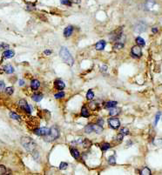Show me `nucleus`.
Segmentation results:
<instances>
[{"label": "nucleus", "mask_w": 162, "mask_h": 175, "mask_svg": "<svg viewBox=\"0 0 162 175\" xmlns=\"http://www.w3.org/2000/svg\"><path fill=\"white\" fill-rule=\"evenodd\" d=\"M59 56L63 60L66 62V64H68L69 66H73L74 63V59L73 56L70 53L69 50L66 47H62L60 51H59Z\"/></svg>", "instance_id": "obj_1"}, {"label": "nucleus", "mask_w": 162, "mask_h": 175, "mask_svg": "<svg viewBox=\"0 0 162 175\" xmlns=\"http://www.w3.org/2000/svg\"><path fill=\"white\" fill-rule=\"evenodd\" d=\"M21 144L24 146V148H25L30 152H33L37 147V145L34 140H32L31 138H28V137H23L21 139Z\"/></svg>", "instance_id": "obj_2"}, {"label": "nucleus", "mask_w": 162, "mask_h": 175, "mask_svg": "<svg viewBox=\"0 0 162 175\" xmlns=\"http://www.w3.org/2000/svg\"><path fill=\"white\" fill-rule=\"evenodd\" d=\"M59 137V131L57 127H51L50 129V133L46 136H44V140L51 142L53 140H55Z\"/></svg>", "instance_id": "obj_3"}, {"label": "nucleus", "mask_w": 162, "mask_h": 175, "mask_svg": "<svg viewBox=\"0 0 162 175\" xmlns=\"http://www.w3.org/2000/svg\"><path fill=\"white\" fill-rule=\"evenodd\" d=\"M125 40H126V37L123 36V34H122L121 36L116 40V43H115V44H114V46H113L114 49L120 50V49L123 48L124 46H125Z\"/></svg>", "instance_id": "obj_4"}, {"label": "nucleus", "mask_w": 162, "mask_h": 175, "mask_svg": "<svg viewBox=\"0 0 162 175\" xmlns=\"http://www.w3.org/2000/svg\"><path fill=\"white\" fill-rule=\"evenodd\" d=\"M34 133L38 136H46L50 133V128L48 127H41V128H38L34 131Z\"/></svg>", "instance_id": "obj_5"}, {"label": "nucleus", "mask_w": 162, "mask_h": 175, "mask_svg": "<svg viewBox=\"0 0 162 175\" xmlns=\"http://www.w3.org/2000/svg\"><path fill=\"white\" fill-rule=\"evenodd\" d=\"M122 31H123L122 27H119V29L115 30V31H113V32H112V33L110 34V38H111L113 41H116L117 39H118L119 37L122 35Z\"/></svg>", "instance_id": "obj_6"}, {"label": "nucleus", "mask_w": 162, "mask_h": 175, "mask_svg": "<svg viewBox=\"0 0 162 175\" xmlns=\"http://www.w3.org/2000/svg\"><path fill=\"white\" fill-rule=\"evenodd\" d=\"M108 124L113 129H118L120 126V122L117 118H112L108 119Z\"/></svg>", "instance_id": "obj_7"}, {"label": "nucleus", "mask_w": 162, "mask_h": 175, "mask_svg": "<svg viewBox=\"0 0 162 175\" xmlns=\"http://www.w3.org/2000/svg\"><path fill=\"white\" fill-rule=\"evenodd\" d=\"M18 105H19V106H20L24 112H28V113H31V107H30V106H29L28 104H27V102L24 100V99H21V100L19 101Z\"/></svg>", "instance_id": "obj_8"}, {"label": "nucleus", "mask_w": 162, "mask_h": 175, "mask_svg": "<svg viewBox=\"0 0 162 175\" xmlns=\"http://www.w3.org/2000/svg\"><path fill=\"white\" fill-rule=\"evenodd\" d=\"M132 54L133 55L134 57H139L142 56V51H141V48L140 46H133V48H132Z\"/></svg>", "instance_id": "obj_9"}, {"label": "nucleus", "mask_w": 162, "mask_h": 175, "mask_svg": "<svg viewBox=\"0 0 162 175\" xmlns=\"http://www.w3.org/2000/svg\"><path fill=\"white\" fill-rule=\"evenodd\" d=\"M146 25L144 23L140 22V23H139L136 25V27H135V31L136 32H143V31H146Z\"/></svg>", "instance_id": "obj_10"}, {"label": "nucleus", "mask_w": 162, "mask_h": 175, "mask_svg": "<svg viewBox=\"0 0 162 175\" xmlns=\"http://www.w3.org/2000/svg\"><path fill=\"white\" fill-rule=\"evenodd\" d=\"M73 27L72 25H69V26H67L66 29H64V36L66 37H68L71 36L72 34H73Z\"/></svg>", "instance_id": "obj_11"}, {"label": "nucleus", "mask_w": 162, "mask_h": 175, "mask_svg": "<svg viewBox=\"0 0 162 175\" xmlns=\"http://www.w3.org/2000/svg\"><path fill=\"white\" fill-rule=\"evenodd\" d=\"M39 86H40V82L37 80V79H33V80L31 82V88L33 90V91L38 90L39 88Z\"/></svg>", "instance_id": "obj_12"}, {"label": "nucleus", "mask_w": 162, "mask_h": 175, "mask_svg": "<svg viewBox=\"0 0 162 175\" xmlns=\"http://www.w3.org/2000/svg\"><path fill=\"white\" fill-rule=\"evenodd\" d=\"M106 41L100 40L95 44V48L96 50H98V51H101V50H104V48L106 47Z\"/></svg>", "instance_id": "obj_13"}, {"label": "nucleus", "mask_w": 162, "mask_h": 175, "mask_svg": "<svg viewBox=\"0 0 162 175\" xmlns=\"http://www.w3.org/2000/svg\"><path fill=\"white\" fill-rule=\"evenodd\" d=\"M93 126V132H96V133H101L102 131H103V127H102L101 126H99V125H92Z\"/></svg>", "instance_id": "obj_14"}, {"label": "nucleus", "mask_w": 162, "mask_h": 175, "mask_svg": "<svg viewBox=\"0 0 162 175\" xmlns=\"http://www.w3.org/2000/svg\"><path fill=\"white\" fill-rule=\"evenodd\" d=\"M64 83L60 79H58V80L55 81V87L58 90H63L64 88Z\"/></svg>", "instance_id": "obj_15"}, {"label": "nucleus", "mask_w": 162, "mask_h": 175, "mask_svg": "<svg viewBox=\"0 0 162 175\" xmlns=\"http://www.w3.org/2000/svg\"><path fill=\"white\" fill-rule=\"evenodd\" d=\"M14 51H11V50H8V51H4L3 53V57H5V59H11V57H14Z\"/></svg>", "instance_id": "obj_16"}, {"label": "nucleus", "mask_w": 162, "mask_h": 175, "mask_svg": "<svg viewBox=\"0 0 162 175\" xmlns=\"http://www.w3.org/2000/svg\"><path fill=\"white\" fill-rule=\"evenodd\" d=\"M155 4H156V3L154 0H147V1L146 2V8L147 10H152Z\"/></svg>", "instance_id": "obj_17"}, {"label": "nucleus", "mask_w": 162, "mask_h": 175, "mask_svg": "<svg viewBox=\"0 0 162 175\" xmlns=\"http://www.w3.org/2000/svg\"><path fill=\"white\" fill-rule=\"evenodd\" d=\"M119 113H120V109L116 108V106L113 107V108H110V111H109V114H110L111 116H116V115H118Z\"/></svg>", "instance_id": "obj_18"}, {"label": "nucleus", "mask_w": 162, "mask_h": 175, "mask_svg": "<svg viewBox=\"0 0 162 175\" xmlns=\"http://www.w3.org/2000/svg\"><path fill=\"white\" fill-rule=\"evenodd\" d=\"M31 99H32V100H34L36 102H39L42 100V99H43V95L41 93H35L31 96Z\"/></svg>", "instance_id": "obj_19"}, {"label": "nucleus", "mask_w": 162, "mask_h": 175, "mask_svg": "<svg viewBox=\"0 0 162 175\" xmlns=\"http://www.w3.org/2000/svg\"><path fill=\"white\" fill-rule=\"evenodd\" d=\"M4 71L6 73L11 74L14 72V68H13V66H11V64H7V66H5L4 67Z\"/></svg>", "instance_id": "obj_20"}, {"label": "nucleus", "mask_w": 162, "mask_h": 175, "mask_svg": "<svg viewBox=\"0 0 162 175\" xmlns=\"http://www.w3.org/2000/svg\"><path fill=\"white\" fill-rule=\"evenodd\" d=\"M71 154H72V156L76 159H79V157H80V153H79L77 149H73V148L71 149Z\"/></svg>", "instance_id": "obj_21"}, {"label": "nucleus", "mask_w": 162, "mask_h": 175, "mask_svg": "<svg viewBox=\"0 0 162 175\" xmlns=\"http://www.w3.org/2000/svg\"><path fill=\"white\" fill-rule=\"evenodd\" d=\"M136 43H137V44H138L139 46H140V47L145 46V44H146L145 40H144V39L142 38L141 37H137V38H136Z\"/></svg>", "instance_id": "obj_22"}, {"label": "nucleus", "mask_w": 162, "mask_h": 175, "mask_svg": "<svg viewBox=\"0 0 162 175\" xmlns=\"http://www.w3.org/2000/svg\"><path fill=\"white\" fill-rule=\"evenodd\" d=\"M89 112L88 110H87V108L86 106H83L82 107V110H81V116L84 117V118H88L89 117Z\"/></svg>", "instance_id": "obj_23"}, {"label": "nucleus", "mask_w": 162, "mask_h": 175, "mask_svg": "<svg viewBox=\"0 0 162 175\" xmlns=\"http://www.w3.org/2000/svg\"><path fill=\"white\" fill-rule=\"evenodd\" d=\"M117 102L116 101H109V102H107V103L106 104V106H105V107L106 108H113V107H115L116 106H117Z\"/></svg>", "instance_id": "obj_24"}, {"label": "nucleus", "mask_w": 162, "mask_h": 175, "mask_svg": "<svg viewBox=\"0 0 162 175\" xmlns=\"http://www.w3.org/2000/svg\"><path fill=\"white\" fill-rule=\"evenodd\" d=\"M82 146H83V147H85V148H88V147L92 146V142L88 140L87 139H83V141H82Z\"/></svg>", "instance_id": "obj_25"}, {"label": "nucleus", "mask_w": 162, "mask_h": 175, "mask_svg": "<svg viewBox=\"0 0 162 175\" xmlns=\"http://www.w3.org/2000/svg\"><path fill=\"white\" fill-rule=\"evenodd\" d=\"M152 173L151 170L148 168V167H144L143 169L140 171V174L141 175H150Z\"/></svg>", "instance_id": "obj_26"}, {"label": "nucleus", "mask_w": 162, "mask_h": 175, "mask_svg": "<svg viewBox=\"0 0 162 175\" xmlns=\"http://www.w3.org/2000/svg\"><path fill=\"white\" fill-rule=\"evenodd\" d=\"M93 98H94L93 92L92 91V90H89V91L87 92V93H86V99H88V100H92Z\"/></svg>", "instance_id": "obj_27"}, {"label": "nucleus", "mask_w": 162, "mask_h": 175, "mask_svg": "<svg viewBox=\"0 0 162 175\" xmlns=\"http://www.w3.org/2000/svg\"><path fill=\"white\" fill-rule=\"evenodd\" d=\"M10 117H11V119H16V120H18V121L21 120L19 115H17V113H15V112H10Z\"/></svg>", "instance_id": "obj_28"}, {"label": "nucleus", "mask_w": 162, "mask_h": 175, "mask_svg": "<svg viewBox=\"0 0 162 175\" xmlns=\"http://www.w3.org/2000/svg\"><path fill=\"white\" fill-rule=\"evenodd\" d=\"M85 132L86 133H91L93 132V126L92 125H87V126L85 127Z\"/></svg>", "instance_id": "obj_29"}, {"label": "nucleus", "mask_w": 162, "mask_h": 175, "mask_svg": "<svg viewBox=\"0 0 162 175\" xmlns=\"http://www.w3.org/2000/svg\"><path fill=\"white\" fill-rule=\"evenodd\" d=\"M110 147H111V146H110V144H109V143H104V144L101 145L102 151H106V150H108Z\"/></svg>", "instance_id": "obj_30"}, {"label": "nucleus", "mask_w": 162, "mask_h": 175, "mask_svg": "<svg viewBox=\"0 0 162 175\" xmlns=\"http://www.w3.org/2000/svg\"><path fill=\"white\" fill-rule=\"evenodd\" d=\"M108 162H109V164H111V165H115L116 164V158H115V156H110L108 158Z\"/></svg>", "instance_id": "obj_31"}, {"label": "nucleus", "mask_w": 162, "mask_h": 175, "mask_svg": "<svg viewBox=\"0 0 162 175\" xmlns=\"http://www.w3.org/2000/svg\"><path fill=\"white\" fill-rule=\"evenodd\" d=\"M123 138H124V135L122 134V133H119V134L117 135V137L115 138L116 139L115 140H116L117 143H120V142L123 140Z\"/></svg>", "instance_id": "obj_32"}, {"label": "nucleus", "mask_w": 162, "mask_h": 175, "mask_svg": "<svg viewBox=\"0 0 162 175\" xmlns=\"http://www.w3.org/2000/svg\"><path fill=\"white\" fill-rule=\"evenodd\" d=\"M68 166V164L66 163V162H61L60 165H59V169L60 170H66Z\"/></svg>", "instance_id": "obj_33"}, {"label": "nucleus", "mask_w": 162, "mask_h": 175, "mask_svg": "<svg viewBox=\"0 0 162 175\" xmlns=\"http://www.w3.org/2000/svg\"><path fill=\"white\" fill-rule=\"evenodd\" d=\"M82 141H83V139L82 138H79V139H76L75 140H73L72 142V144H74V145H78V144H82Z\"/></svg>", "instance_id": "obj_34"}, {"label": "nucleus", "mask_w": 162, "mask_h": 175, "mask_svg": "<svg viewBox=\"0 0 162 175\" xmlns=\"http://www.w3.org/2000/svg\"><path fill=\"white\" fill-rule=\"evenodd\" d=\"M160 115H161L160 112H158V113L156 114L155 120H154V126H157V124H158V121L159 120V118H160Z\"/></svg>", "instance_id": "obj_35"}, {"label": "nucleus", "mask_w": 162, "mask_h": 175, "mask_svg": "<svg viewBox=\"0 0 162 175\" xmlns=\"http://www.w3.org/2000/svg\"><path fill=\"white\" fill-rule=\"evenodd\" d=\"M64 96V92H59V93L55 94V98L56 99H61Z\"/></svg>", "instance_id": "obj_36"}, {"label": "nucleus", "mask_w": 162, "mask_h": 175, "mask_svg": "<svg viewBox=\"0 0 162 175\" xmlns=\"http://www.w3.org/2000/svg\"><path fill=\"white\" fill-rule=\"evenodd\" d=\"M5 92H6V94L11 95L12 93H13V88H12V87H7V88L5 89Z\"/></svg>", "instance_id": "obj_37"}, {"label": "nucleus", "mask_w": 162, "mask_h": 175, "mask_svg": "<svg viewBox=\"0 0 162 175\" xmlns=\"http://www.w3.org/2000/svg\"><path fill=\"white\" fill-rule=\"evenodd\" d=\"M61 4H66V5L72 6V2L70 0H61Z\"/></svg>", "instance_id": "obj_38"}, {"label": "nucleus", "mask_w": 162, "mask_h": 175, "mask_svg": "<svg viewBox=\"0 0 162 175\" xmlns=\"http://www.w3.org/2000/svg\"><path fill=\"white\" fill-rule=\"evenodd\" d=\"M120 133H122L125 136V135H128L129 134V130L127 128H122L120 131Z\"/></svg>", "instance_id": "obj_39"}, {"label": "nucleus", "mask_w": 162, "mask_h": 175, "mask_svg": "<svg viewBox=\"0 0 162 175\" xmlns=\"http://www.w3.org/2000/svg\"><path fill=\"white\" fill-rule=\"evenodd\" d=\"M6 168L4 166H0V174H5Z\"/></svg>", "instance_id": "obj_40"}, {"label": "nucleus", "mask_w": 162, "mask_h": 175, "mask_svg": "<svg viewBox=\"0 0 162 175\" xmlns=\"http://www.w3.org/2000/svg\"><path fill=\"white\" fill-rule=\"evenodd\" d=\"M9 46L4 43H0V50L1 49H4V48H8Z\"/></svg>", "instance_id": "obj_41"}, {"label": "nucleus", "mask_w": 162, "mask_h": 175, "mask_svg": "<svg viewBox=\"0 0 162 175\" xmlns=\"http://www.w3.org/2000/svg\"><path fill=\"white\" fill-rule=\"evenodd\" d=\"M97 124L102 126H103V125H104V120H103V119H99V120H98V122H97Z\"/></svg>", "instance_id": "obj_42"}, {"label": "nucleus", "mask_w": 162, "mask_h": 175, "mask_svg": "<svg viewBox=\"0 0 162 175\" xmlns=\"http://www.w3.org/2000/svg\"><path fill=\"white\" fill-rule=\"evenodd\" d=\"M44 53L46 55H51V50H46V51H44Z\"/></svg>", "instance_id": "obj_43"}, {"label": "nucleus", "mask_w": 162, "mask_h": 175, "mask_svg": "<svg viewBox=\"0 0 162 175\" xmlns=\"http://www.w3.org/2000/svg\"><path fill=\"white\" fill-rule=\"evenodd\" d=\"M4 88V83L3 81H0V90Z\"/></svg>", "instance_id": "obj_44"}, {"label": "nucleus", "mask_w": 162, "mask_h": 175, "mask_svg": "<svg viewBox=\"0 0 162 175\" xmlns=\"http://www.w3.org/2000/svg\"><path fill=\"white\" fill-rule=\"evenodd\" d=\"M24 81L22 80V79H20V80H19V86H24Z\"/></svg>", "instance_id": "obj_45"}, {"label": "nucleus", "mask_w": 162, "mask_h": 175, "mask_svg": "<svg viewBox=\"0 0 162 175\" xmlns=\"http://www.w3.org/2000/svg\"><path fill=\"white\" fill-rule=\"evenodd\" d=\"M152 31H153V33H156V32H158V29H157V28H153V29H152Z\"/></svg>", "instance_id": "obj_46"}, {"label": "nucleus", "mask_w": 162, "mask_h": 175, "mask_svg": "<svg viewBox=\"0 0 162 175\" xmlns=\"http://www.w3.org/2000/svg\"><path fill=\"white\" fill-rule=\"evenodd\" d=\"M73 2L75 4H79L80 3V0H73Z\"/></svg>", "instance_id": "obj_47"}]
</instances>
